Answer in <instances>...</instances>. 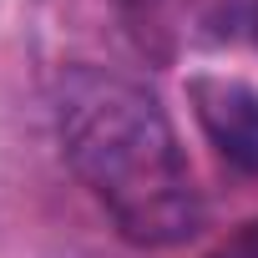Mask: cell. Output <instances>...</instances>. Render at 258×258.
Segmentation results:
<instances>
[{
  "label": "cell",
  "mask_w": 258,
  "mask_h": 258,
  "mask_svg": "<svg viewBox=\"0 0 258 258\" xmlns=\"http://www.w3.org/2000/svg\"><path fill=\"white\" fill-rule=\"evenodd\" d=\"M56 132L71 172L137 248H177L203 228V192L182 137L142 81L106 66H66Z\"/></svg>",
  "instance_id": "6da1fadb"
},
{
  "label": "cell",
  "mask_w": 258,
  "mask_h": 258,
  "mask_svg": "<svg viewBox=\"0 0 258 258\" xmlns=\"http://www.w3.org/2000/svg\"><path fill=\"white\" fill-rule=\"evenodd\" d=\"M111 6L132 41L157 61H172L182 46L223 41L253 16V0H111Z\"/></svg>",
  "instance_id": "7a4b0ae2"
},
{
  "label": "cell",
  "mask_w": 258,
  "mask_h": 258,
  "mask_svg": "<svg viewBox=\"0 0 258 258\" xmlns=\"http://www.w3.org/2000/svg\"><path fill=\"white\" fill-rule=\"evenodd\" d=\"M187 101L208 147L243 177H258V86L243 76L198 71L187 76Z\"/></svg>",
  "instance_id": "3957f363"
},
{
  "label": "cell",
  "mask_w": 258,
  "mask_h": 258,
  "mask_svg": "<svg viewBox=\"0 0 258 258\" xmlns=\"http://www.w3.org/2000/svg\"><path fill=\"white\" fill-rule=\"evenodd\" d=\"M208 258H258V218L253 223H243L218 253H208Z\"/></svg>",
  "instance_id": "277c9868"
},
{
  "label": "cell",
  "mask_w": 258,
  "mask_h": 258,
  "mask_svg": "<svg viewBox=\"0 0 258 258\" xmlns=\"http://www.w3.org/2000/svg\"><path fill=\"white\" fill-rule=\"evenodd\" d=\"M248 26H253V41H258V0H253V16H248Z\"/></svg>",
  "instance_id": "5b68a950"
}]
</instances>
